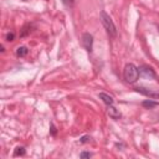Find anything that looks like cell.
I'll use <instances>...</instances> for the list:
<instances>
[{
	"mask_svg": "<svg viewBox=\"0 0 159 159\" xmlns=\"http://www.w3.org/2000/svg\"><path fill=\"white\" fill-rule=\"evenodd\" d=\"M99 16H101V22L103 25V28L106 29L107 34L110 35L111 37H116L117 36V28H116L113 20L111 19V16L108 15L106 11H103V10L101 11Z\"/></svg>",
	"mask_w": 159,
	"mask_h": 159,
	"instance_id": "1",
	"label": "cell"
},
{
	"mask_svg": "<svg viewBox=\"0 0 159 159\" xmlns=\"http://www.w3.org/2000/svg\"><path fill=\"white\" fill-rule=\"evenodd\" d=\"M123 77L125 80V82L128 83H134L138 77H139V70L136 65L133 63H127L125 67L123 70Z\"/></svg>",
	"mask_w": 159,
	"mask_h": 159,
	"instance_id": "2",
	"label": "cell"
},
{
	"mask_svg": "<svg viewBox=\"0 0 159 159\" xmlns=\"http://www.w3.org/2000/svg\"><path fill=\"white\" fill-rule=\"evenodd\" d=\"M138 70H139V76H142L143 78H147V80H155L157 78V75H155L154 70L147 65L140 66Z\"/></svg>",
	"mask_w": 159,
	"mask_h": 159,
	"instance_id": "3",
	"label": "cell"
},
{
	"mask_svg": "<svg viewBox=\"0 0 159 159\" xmlns=\"http://www.w3.org/2000/svg\"><path fill=\"white\" fill-rule=\"evenodd\" d=\"M82 45L88 52H92V49H93V36L88 32H85L82 35Z\"/></svg>",
	"mask_w": 159,
	"mask_h": 159,
	"instance_id": "4",
	"label": "cell"
},
{
	"mask_svg": "<svg viewBox=\"0 0 159 159\" xmlns=\"http://www.w3.org/2000/svg\"><path fill=\"white\" fill-rule=\"evenodd\" d=\"M137 92H139V93L144 95L147 97H150V98H159V91H153V90H149V88H146L143 86H139L136 88Z\"/></svg>",
	"mask_w": 159,
	"mask_h": 159,
	"instance_id": "5",
	"label": "cell"
},
{
	"mask_svg": "<svg viewBox=\"0 0 159 159\" xmlns=\"http://www.w3.org/2000/svg\"><path fill=\"white\" fill-rule=\"evenodd\" d=\"M107 113H108V116L111 117V118H113V119H119L121 118V112H119V110H117V108L113 106V105H111V106H108V108H107Z\"/></svg>",
	"mask_w": 159,
	"mask_h": 159,
	"instance_id": "6",
	"label": "cell"
},
{
	"mask_svg": "<svg viewBox=\"0 0 159 159\" xmlns=\"http://www.w3.org/2000/svg\"><path fill=\"white\" fill-rule=\"evenodd\" d=\"M98 97H99V99H102V101H103L107 106H111V105H113V102H114L113 97L110 96V95H107V93H105V92H101V93L98 95Z\"/></svg>",
	"mask_w": 159,
	"mask_h": 159,
	"instance_id": "7",
	"label": "cell"
},
{
	"mask_svg": "<svg viewBox=\"0 0 159 159\" xmlns=\"http://www.w3.org/2000/svg\"><path fill=\"white\" fill-rule=\"evenodd\" d=\"M28 52H29V50H28V47H25V46H19L18 49H16V56H18V57L26 56Z\"/></svg>",
	"mask_w": 159,
	"mask_h": 159,
	"instance_id": "8",
	"label": "cell"
},
{
	"mask_svg": "<svg viewBox=\"0 0 159 159\" xmlns=\"http://www.w3.org/2000/svg\"><path fill=\"white\" fill-rule=\"evenodd\" d=\"M142 106L149 110V108H154L155 106H158V102H154V101H152V99H146V101L142 102Z\"/></svg>",
	"mask_w": 159,
	"mask_h": 159,
	"instance_id": "9",
	"label": "cell"
},
{
	"mask_svg": "<svg viewBox=\"0 0 159 159\" xmlns=\"http://www.w3.org/2000/svg\"><path fill=\"white\" fill-rule=\"evenodd\" d=\"M14 155L18 157V155H25V148L24 147H16L15 152H14Z\"/></svg>",
	"mask_w": 159,
	"mask_h": 159,
	"instance_id": "10",
	"label": "cell"
},
{
	"mask_svg": "<svg viewBox=\"0 0 159 159\" xmlns=\"http://www.w3.org/2000/svg\"><path fill=\"white\" fill-rule=\"evenodd\" d=\"M90 140H91V137L90 136H85V137H82L80 139V143H88Z\"/></svg>",
	"mask_w": 159,
	"mask_h": 159,
	"instance_id": "11",
	"label": "cell"
},
{
	"mask_svg": "<svg viewBox=\"0 0 159 159\" xmlns=\"http://www.w3.org/2000/svg\"><path fill=\"white\" fill-rule=\"evenodd\" d=\"M62 3H63L66 6H73L75 0H62Z\"/></svg>",
	"mask_w": 159,
	"mask_h": 159,
	"instance_id": "12",
	"label": "cell"
},
{
	"mask_svg": "<svg viewBox=\"0 0 159 159\" xmlns=\"http://www.w3.org/2000/svg\"><path fill=\"white\" fill-rule=\"evenodd\" d=\"M14 39H15L14 32H9V34L6 35V41H14Z\"/></svg>",
	"mask_w": 159,
	"mask_h": 159,
	"instance_id": "13",
	"label": "cell"
},
{
	"mask_svg": "<svg viewBox=\"0 0 159 159\" xmlns=\"http://www.w3.org/2000/svg\"><path fill=\"white\" fill-rule=\"evenodd\" d=\"M91 157H92V154L90 152H82L80 154V158H91Z\"/></svg>",
	"mask_w": 159,
	"mask_h": 159,
	"instance_id": "14",
	"label": "cell"
},
{
	"mask_svg": "<svg viewBox=\"0 0 159 159\" xmlns=\"http://www.w3.org/2000/svg\"><path fill=\"white\" fill-rule=\"evenodd\" d=\"M51 134H52V136L56 134V127H55L54 124H51Z\"/></svg>",
	"mask_w": 159,
	"mask_h": 159,
	"instance_id": "15",
	"label": "cell"
},
{
	"mask_svg": "<svg viewBox=\"0 0 159 159\" xmlns=\"http://www.w3.org/2000/svg\"><path fill=\"white\" fill-rule=\"evenodd\" d=\"M24 1H28V0H24Z\"/></svg>",
	"mask_w": 159,
	"mask_h": 159,
	"instance_id": "16",
	"label": "cell"
}]
</instances>
